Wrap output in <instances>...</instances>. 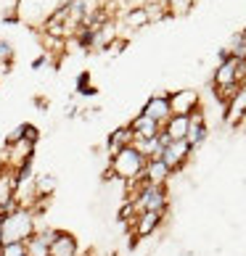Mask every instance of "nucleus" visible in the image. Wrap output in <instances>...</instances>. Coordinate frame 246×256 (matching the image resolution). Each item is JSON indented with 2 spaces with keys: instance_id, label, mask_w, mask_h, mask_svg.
I'll list each match as a JSON object with an SVG mask.
<instances>
[{
  "instance_id": "nucleus-1",
  "label": "nucleus",
  "mask_w": 246,
  "mask_h": 256,
  "mask_svg": "<svg viewBox=\"0 0 246 256\" xmlns=\"http://www.w3.org/2000/svg\"><path fill=\"white\" fill-rule=\"evenodd\" d=\"M35 232V212L32 208H22L6 214L0 220V246L8 243H24L30 235Z\"/></svg>"
},
{
  "instance_id": "nucleus-2",
  "label": "nucleus",
  "mask_w": 246,
  "mask_h": 256,
  "mask_svg": "<svg viewBox=\"0 0 246 256\" xmlns=\"http://www.w3.org/2000/svg\"><path fill=\"white\" fill-rule=\"evenodd\" d=\"M109 169L114 172L117 180H122L125 185H132V182H140L143 180V169H146V158L138 154L132 146L117 150L114 156H111V164Z\"/></svg>"
},
{
  "instance_id": "nucleus-3",
  "label": "nucleus",
  "mask_w": 246,
  "mask_h": 256,
  "mask_svg": "<svg viewBox=\"0 0 246 256\" xmlns=\"http://www.w3.org/2000/svg\"><path fill=\"white\" fill-rule=\"evenodd\" d=\"M127 201L132 204L135 214H140V212H167L169 196H167V188H164V185H148V182H140V185H138V190L132 193Z\"/></svg>"
},
{
  "instance_id": "nucleus-4",
  "label": "nucleus",
  "mask_w": 246,
  "mask_h": 256,
  "mask_svg": "<svg viewBox=\"0 0 246 256\" xmlns=\"http://www.w3.org/2000/svg\"><path fill=\"white\" fill-rule=\"evenodd\" d=\"M169 108H172V116H191L196 108H201V96L198 90H175L169 92Z\"/></svg>"
},
{
  "instance_id": "nucleus-5",
  "label": "nucleus",
  "mask_w": 246,
  "mask_h": 256,
  "mask_svg": "<svg viewBox=\"0 0 246 256\" xmlns=\"http://www.w3.org/2000/svg\"><path fill=\"white\" fill-rule=\"evenodd\" d=\"M191 146L185 143V140H172L164 150H162V161L167 164L169 172H180V169L185 166V161L191 158Z\"/></svg>"
},
{
  "instance_id": "nucleus-6",
  "label": "nucleus",
  "mask_w": 246,
  "mask_h": 256,
  "mask_svg": "<svg viewBox=\"0 0 246 256\" xmlns=\"http://www.w3.org/2000/svg\"><path fill=\"white\" fill-rule=\"evenodd\" d=\"M206 135H209V127H206V116L201 108H196L191 116H188V135H185V143L191 146V150H198L204 146Z\"/></svg>"
},
{
  "instance_id": "nucleus-7",
  "label": "nucleus",
  "mask_w": 246,
  "mask_h": 256,
  "mask_svg": "<svg viewBox=\"0 0 246 256\" xmlns=\"http://www.w3.org/2000/svg\"><path fill=\"white\" fill-rule=\"evenodd\" d=\"M164 214L167 212H140V214H135V220H132V232H135V238H148V235H154L159 230V224L164 222Z\"/></svg>"
},
{
  "instance_id": "nucleus-8",
  "label": "nucleus",
  "mask_w": 246,
  "mask_h": 256,
  "mask_svg": "<svg viewBox=\"0 0 246 256\" xmlns=\"http://www.w3.org/2000/svg\"><path fill=\"white\" fill-rule=\"evenodd\" d=\"M143 116H148V119H154L156 124H167V119L172 116V108H169V98L167 96H162V92H159V96H151L148 100H146V106H143Z\"/></svg>"
},
{
  "instance_id": "nucleus-9",
  "label": "nucleus",
  "mask_w": 246,
  "mask_h": 256,
  "mask_svg": "<svg viewBox=\"0 0 246 256\" xmlns=\"http://www.w3.org/2000/svg\"><path fill=\"white\" fill-rule=\"evenodd\" d=\"M243 116H246V84H241V88L230 96V100L225 103V122H228L230 127L241 124Z\"/></svg>"
},
{
  "instance_id": "nucleus-10",
  "label": "nucleus",
  "mask_w": 246,
  "mask_h": 256,
  "mask_svg": "<svg viewBox=\"0 0 246 256\" xmlns=\"http://www.w3.org/2000/svg\"><path fill=\"white\" fill-rule=\"evenodd\" d=\"M80 246H77V238L66 230H56L53 240H51V256H77Z\"/></svg>"
},
{
  "instance_id": "nucleus-11",
  "label": "nucleus",
  "mask_w": 246,
  "mask_h": 256,
  "mask_svg": "<svg viewBox=\"0 0 246 256\" xmlns=\"http://www.w3.org/2000/svg\"><path fill=\"white\" fill-rule=\"evenodd\" d=\"M130 130H132V135H135V140H151V138H156L159 132H162V124H156L154 119L138 114V116L130 122Z\"/></svg>"
},
{
  "instance_id": "nucleus-12",
  "label": "nucleus",
  "mask_w": 246,
  "mask_h": 256,
  "mask_svg": "<svg viewBox=\"0 0 246 256\" xmlns=\"http://www.w3.org/2000/svg\"><path fill=\"white\" fill-rule=\"evenodd\" d=\"M169 169L162 158H151L146 161V169H143V182L148 185H167V180H169Z\"/></svg>"
},
{
  "instance_id": "nucleus-13",
  "label": "nucleus",
  "mask_w": 246,
  "mask_h": 256,
  "mask_svg": "<svg viewBox=\"0 0 246 256\" xmlns=\"http://www.w3.org/2000/svg\"><path fill=\"white\" fill-rule=\"evenodd\" d=\"M132 143H135V135H132L130 124H125V127H119V130L111 132V138H109V154L114 156L117 150L127 148V146H132Z\"/></svg>"
},
{
  "instance_id": "nucleus-14",
  "label": "nucleus",
  "mask_w": 246,
  "mask_h": 256,
  "mask_svg": "<svg viewBox=\"0 0 246 256\" xmlns=\"http://www.w3.org/2000/svg\"><path fill=\"white\" fill-rule=\"evenodd\" d=\"M162 130L169 135V140H185V135H188V116H169Z\"/></svg>"
},
{
  "instance_id": "nucleus-15",
  "label": "nucleus",
  "mask_w": 246,
  "mask_h": 256,
  "mask_svg": "<svg viewBox=\"0 0 246 256\" xmlns=\"http://www.w3.org/2000/svg\"><path fill=\"white\" fill-rule=\"evenodd\" d=\"M125 24L130 26V30H140V26L151 24V22H148V11H146V6H132L130 11H125Z\"/></svg>"
},
{
  "instance_id": "nucleus-16",
  "label": "nucleus",
  "mask_w": 246,
  "mask_h": 256,
  "mask_svg": "<svg viewBox=\"0 0 246 256\" xmlns=\"http://www.w3.org/2000/svg\"><path fill=\"white\" fill-rule=\"evenodd\" d=\"M35 190H37V198H51L56 190V177L53 174H35Z\"/></svg>"
},
{
  "instance_id": "nucleus-17",
  "label": "nucleus",
  "mask_w": 246,
  "mask_h": 256,
  "mask_svg": "<svg viewBox=\"0 0 246 256\" xmlns=\"http://www.w3.org/2000/svg\"><path fill=\"white\" fill-rule=\"evenodd\" d=\"M164 6H167V14H175V16L191 11V0H167Z\"/></svg>"
},
{
  "instance_id": "nucleus-18",
  "label": "nucleus",
  "mask_w": 246,
  "mask_h": 256,
  "mask_svg": "<svg viewBox=\"0 0 246 256\" xmlns=\"http://www.w3.org/2000/svg\"><path fill=\"white\" fill-rule=\"evenodd\" d=\"M0 256H27L24 243H8V246H0Z\"/></svg>"
}]
</instances>
